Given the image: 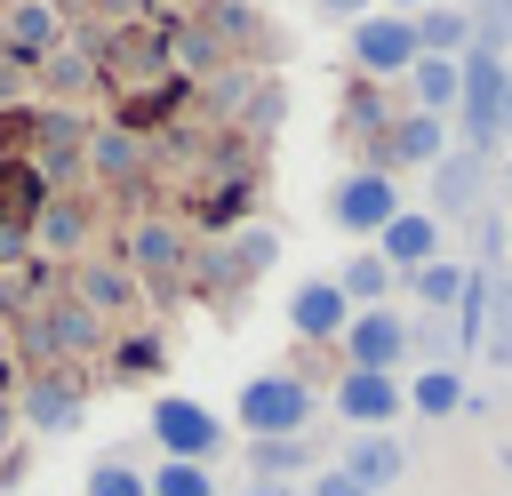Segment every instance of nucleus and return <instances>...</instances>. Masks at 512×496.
<instances>
[{
  "mask_svg": "<svg viewBox=\"0 0 512 496\" xmlns=\"http://www.w3.org/2000/svg\"><path fill=\"white\" fill-rule=\"evenodd\" d=\"M504 56L496 48H464L456 56V112H464V152H488L496 136H504Z\"/></svg>",
  "mask_w": 512,
  "mask_h": 496,
  "instance_id": "nucleus-1",
  "label": "nucleus"
},
{
  "mask_svg": "<svg viewBox=\"0 0 512 496\" xmlns=\"http://www.w3.org/2000/svg\"><path fill=\"white\" fill-rule=\"evenodd\" d=\"M304 416H312V392H304L296 376H248V392H240V424H248L256 440H288Z\"/></svg>",
  "mask_w": 512,
  "mask_h": 496,
  "instance_id": "nucleus-2",
  "label": "nucleus"
},
{
  "mask_svg": "<svg viewBox=\"0 0 512 496\" xmlns=\"http://www.w3.org/2000/svg\"><path fill=\"white\" fill-rule=\"evenodd\" d=\"M352 64H360V72H376V80L408 72V64H416V24H408V16H392V8H368V16L352 24Z\"/></svg>",
  "mask_w": 512,
  "mask_h": 496,
  "instance_id": "nucleus-3",
  "label": "nucleus"
},
{
  "mask_svg": "<svg viewBox=\"0 0 512 496\" xmlns=\"http://www.w3.org/2000/svg\"><path fill=\"white\" fill-rule=\"evenodd\" d=\"M152 440L176 456V464H200L216 440H224V424L200 408V400H184V392H168V400H152Z\"/></svg>",
  "mask_w": 512,
  "mask_h": 496,
  "instance_id": "nucleus-4",
  "label": "nucleus"
},
{
  "mask_svg": "<svg viewBox=\"0 0 512 496\" xmlns=\"http://www.w3.org/2000/svg\"><path fill=\"white\" fill-rule=\"evenodd\" d=\"M344 352H352V368H376V376H392V368H400V352H408V328H400V312H384V304L352 312V320H344Z\"/></svg>",
  "mask_w": 512,
  "mask_h": 496,
  "instance_id": "nucleus-5",
  "label": "nucleus"
},
{
  "mask_svg": "<svg viewBox=\"0 0 512 496\" xmlns=\"http://www.w3.org/2000/svg\"><path fill=\"white\" fill-rule=\"evenodd\" d=\"M56 40H64V8H56V0H8V8H0V48H8L16 64H40Z\"/></svg>",
  "mask_w": 512,
  "mask_h": 496,
  "instance_id": "nucleus-6",
  "label": "nucleus"
},
{
  "mask_svg": "<svg viewBox=\"0 0 512 496\" xmlns=\"http://www.w3.org/2000/svg\"><path fill=\"white\" fill-rule=\"evenodd\" d=\"M80 160H88V128H80L72 112H48V120H40V144H32V176H40V192L72 184Z\"/></svg>",
  "mask_w": 512,
  "mask_h": 496,
  "instance_id": "nucleus-7",
  "label": "nucleus"
},
{
  "mask_svg": "<svg viewBox=\"0 0 512 496\" xmlns=\"http://www.w3.org/2000/svg\"><path fill=\"white\" fill-rule=\"evenodd\" d=\"M392 216H400V192H392L384 168H360V176L336 184V224H344V232H384Z\"/></svg>",
  "mask_w": 512,
  "mask_h": 496,
  "instance_id": "nucleus-8",
  "label": "nucleus"
},
{
  "mask_svg": "<svg viewBox=\"0 0 512 496\" xmlns=\"http://www.w3.org/2000/svg\"><path fill=\"white\" fill-rule=\"evenodd\" d=\"M120 264H128V280H176V272L192 264V248H184V232H176V224H136Z\"/></svg>",
  "mask_w": 512,
  "mask_h": 496,
  "instance_id": "nucleus-9",
  "label": "nucleus"
},
{
  "mask_svg": "<svg viewBox=\"0 0 512 496\" xmlns=\"http://www.w3.org/2000/svg\"><path fill=\"white\" fill-rule=\"evenodd\" d=\"M72 304L88 312V320H120V312H136V280H128V264H80L72 272Z\"/></svg>",
  "mask_w": 512,
  "mask_h": 496,
  "instance_id": "nucleus-10",
  "label": "nucleus"
},
{
  "mask_svg": "<svg viewBox=\"0 0 512 496\" xmlns=\"http://www.w3.org/2000/svg\"><path fill=\"white\" fill-rule=\"evenodd\" d=\"M376 256H384V264H408V272H416V264H432V256H440V216L400 208V216L376 232Z\"/></svg>",
  "mask_w": 512,
  "mask_h": 496,
  "instance_id": "nucleus-11",
  "label": "nucleus"
},
{
  "mask_svg": "<svg viewBox=\"0 0 512 496\" xmlns=\"http://www.w3.org/2000/svg\"><path fill=\"white\" fill-rule=\"evenodd\" d=\"M344 320H352V304H344L336 280H304V288L288 296V328H296V336H344Z\"/></svg>",
  "mask_w": 512,
  "mask_h": 496,
  "instance_id": "nucleus-12",
  "label": "nucleus"
},
{
  "mask_svg": "<svg viewBox=\"0 0 512 496\" xmlns=\"http://www.w3.org/2000/svg\"><path fill=\"white\" fill-rule=\"evenodd\" d=\"M336 408H344L352 424H392V416H400V384H392V376H376V368H344Z\"/></svg>",
  "mask_w": 512,
  "mask_h": 496,
  "instance_id": "nucleus-13",
  "label": "nucleus"
},
{
  "mask_svg": "<svg viewBox=\"0 0 512 496\" xmlns=\"http://www.w3.org/2000/svg\"><path fill=\"white\" fill-rule=\"evenodd\" d=\"M408 24H416V56H448V64L480 40V24H472L464 8H416Z\"/></svg>",
  "mask_w": 512,
  "mask_h": 496,
  "instance_id": "nucleus-14",
  "label": "nucleus"
},
{
  "mask_svg": "<svg viewBox=\"0 0 512 496\" xmlns=\"http://www.w3.org/2000/svg\"><path fill=\"white\" fill-rule=\"evenodd\" d=\"M400 464H408V456H400V440L368 432V440H360V448L344 456V480H352L360 496H376V488H392V480H400Z\"/></svg>",
  "mask_w": 512,
  "mask_h": 496,
  "instance_id": "nucleus-15",
  "label": "nucleus"
},
{
  "mask_svg": "<svg viewBox=\"0 0 512 496\" xmlns=\"http://www.w3.org/2000/svg\"><path fill=\"white\" fill-rule=\"evenodd\" d=\"M216 56H224V40H216L208 24H184V16H176L168 40H160V72H208Z\"/></svg>",
  "mask_w": 512,
  "mask_h": 496,
  "instance_id": "nucleus-16",
  "label": "nucleus"
},
{
  "mask_svg": "<svg viewBox=\"0 0 512 496\" xmlns=\"http://www.w3.org/2000/svg\"><path fill=\"white\" fill-rule=\"evenodd\" d=\"M472 192H480V152H440V160H432V200H440L448 216H464Z\"/></svg>",
  "mask_w": 512,
  "mask_h": 496,
  "instance_id": "nucleus-17",
  "label": "nucleus"
},
{
  "mask_svg": "<svg viewBox=\"0 0 512 496\" xmlns=\"http://www.w3.org/2000/svg\"><path fill=\"white\" fill-rule=\"evenodd\" d=\"M408 88H416V112H432V120L456 112V64L448 56H416L408 64Z\"/></svg>",
  "mask_w": 512,
  "mask_h": 496,
  "instance_id": "nucleus-18",
  "label": "nucleus"
},
{
  "mask_svg": "<svg viewBox=\"0 0 512 496\" xmlns=\"http://www.w3.org/2000/svg\"><path fill=\"white\" fill-rule=\"evenodd\" d=\"M32 72H40V88H48V96H56V104H72V96H80V88H88V80H96V64H88V56H80V48H64V40H56V48H48V56H40V64H32Z\"/></svg>",
  "mask_w": 512,
  "mask_h": 496,
  "instance_id": "nucleus-19",
  "label": "nucleus"
},
{
  "mask_svg": "<svg viewBox=\"0 0 512 496\" xmlns=\"http://www.w3.org/2000/svg\"><path fill=\"white\" fill-rule=\"evenodd\" d=\"M24 416H32L40 432H64V424H80V392H72L64 376H40V384L24 392Z\"/></svg>",
  "mask_w": 512,
  "mask_h": 496,
  "instance_id": "nucleus-20",
  "label": "nucleus"
},
{
  "mask_svg": "<svg viewBox=\"0 0 512 496\" xmlns=\"http://www.w3.org/2000/svg\"><path fill=\"white\" fill-rule=\"evenodd\" d=\"M392 160H400V168H416V160L432 168V160H440V120H432V112H408V120L392 128Z\"/></svg>",
  "mask_w": 512,
  "mask_h": 496,
  "instance_id": "nucleus-21",
  "label": "nucleus"
},
{
  "mask_svg": "<svg viewBox=\"0 0 512 496\" xmlns=\"http://www.w3.org/2000/svg\"><path fill=\"white\" fill-rule=\"evenodd\" d=\"M88 160H96V176L128 184V176L144 168V144H136V136H120V128H104V136H88Z\"/></svg>",
  "mask_w": 512,
  "mask_h": 496,
  "instance_id": "nucleus-22",
  "label": "nucleus"
},
{
  "mask_svg": "<svg viewBox=\"0 0 512 496\" xmlns=\"http://www.w3.org/2000/svg\"><path fill=\"white\" fill-rule=\"evenodd\" d=\"M80 232H88V216H80L72 200H40V208H32V240H40V248H80Z\"/></svg>",
  "mask_w": 512,
  "mask_h": 496,
  "instance_id": "nucleus-23",
  "label": "nucleus"
},
{
  "mask_svg": "<svg viewBox=\"0 0 512 496\" xmlns=\"http://www.w3.org/2000/svg\"><path fill=\"white\" fill-rule=\"evenodd\" d=\"M400 400H416L424 416H456V400H464V376H456V368H424V376H416Z\"/></svg>",
  "mask_w": 512,
  "mask_h": 496,
  "instance_id": "nucleus-24",
  "label": "nucleus"
},
{
  "mask_svg": "<svg viewBox=\"0 0 512 496\" xmlns=\"http://www.w3.org/2000/svg\"><path fill=\"white\" fill-rule=\"evenodd\" d=\"M272 256H280V240H272L264 224H248V232H232V248L216 256V272H264Z\"/></svg>",
  "mask_w": 512,
  "mask_h": 496,
  "instance_id": "nucleus-25",
  "label": "nucleus"
},
{
  "mask_svg": "<svg viewBox=\"0 0 512 496\" xmlns=\"http://www.w3.org/2000/svg\"><path fill=\"white\" fill-rule=\"evenodd\" d=\"M40 344H56V352H88V344H96V320H88L80 304H56V312L40 320Z\"/></svg>",
  "mask_w": 512,
  "mask_h": 496,
  "instance_id": "nucleus-26",
  "label": "nucleus"
},
{
  "mask_svg": "<svg viewBox=\"0 0 512 496\" xmlns=\"http://www.w3.org/2000/svg\"><path fill=\"white\" fill-rule=\"evenodd\" d=\"M144 496H216V480H208V464H160L152 480H144Z\"/></svg>",
  "mask_w": 512,
  "mask_h": 496,
  "instance_id": "nucleus-27",
  "label": "nucleus"
},
{
  "mask_svg": "<svg viewBox=\"0 0 512 496\" xmlns=\"http://www.w3.org/2000/svg\"><path fill=\"white\" fill-rule=\"evenodd\" d=\"M384 280H392V264H384V256H352L336 288H344V304H376V296H384Z\"/></svg>",
  "mask_w": 512,
  "mask_h": 496,
  "instance_id": "nucleus-28",
  "label": "nucleus"
},
{
  "mask_svg": "<svg viewBox=\"0 0 512 496\" xmlns=\"http://www.w3.org/2000/svg\"><path fill=\"white\" fill-rule=\"evenodd\" d=\"M416 296H424V304H456V296H464V264H440V256L416 264Z\"/></svg>",
  "mask_w": 512,
  "mask_h": 496,
  "instance_id": "nucleus-29",
  "label": "nucleus"
},
{
  "mask_svg": "<svg viewBox=\"0 0 512 496\" xmlns=\"http://www.w3.org/2000/svg\"><path fill=\"white\" fill-rule=\"evenodd\" d=\"M88 496H144V472H128V464H96V472H88Z\"/></svg>",
  "mask_w": 512,
  "mask_h": 496,
  "instance_id": "nucleus-30",
  "label": "nucleus"
},
{
  "mask_svg": "<svg viewBox=\"0 0 512 496\" xmlns=\"http://www.w3.org/2000/svg\"><path fill=\"white\" fill-rule=\"evenodd\" d=\"M256 464H264V472H288V464H304V448H296V440H264Z\"/></svg>",
  "mask_w": 512,
  "mask_h": 496,
  "instance_id": "nucleus-31",
  "label": "nucleus"
},
{
  "mask_svg": "<svg viewBox=\"0 0 512 496\" xmlns=\"http://www.w3.org/2000/svg\"><path fill=\"white\" fill-rule=\"evenodd\" d=\"M368 8H376V0H320V16H328V24H360Z\"/></svg>",
  "mask_w": 512,
  "mask_h": 496,
  "instance_id": "nucleus-32",
  "label": "nucleus"
},
{
  "mask_svg": "<svg viewBox=\"0 0 512 496\" xmlns=\"http://www.w3.org/2000/svg\"><path fill=\"white\" fill-rule=\"evenodd\" d=\"M496 352H512V288H496Z\"/></svg>",
  "mask_w": 512,
  "mask_h": 496,
  "instance_id": "nucleus-33",
  "label": "nucleus"
},
{
  "mask_svg": "<svg viewBox=\"0 0 512 496\" xmlns=\"http://www.w3.org/2000/svg\"><path fill=\"white\" fill-rule=\"evenodd\" d=\"M304 496H360V488H352V480H344V472H320V480H312V488H304Z\"/></svg>",
  "mask_w": 512,
  "mask_h": 496,
  "instance_id": "nucleus-34",
  "label": "nucleus"
},
{
  "mask_svg": "<svg viewBox=\"0 0 512 496\" xmlns=\"http://www.w3.org/2000/svg\"><path fill=\"white\" fill-rule=\"evenodd\" d=\"M384 8H392V16H416V8H432V0H384Z\"/></svg>",
  "mask_w": 512,
  "mask_h": 496,
  "instance_id": "nucleus-35",
  "label": "nucleus"
},
{
  "mask_svg": "<svg viewBox=\"0 0 512 496\" xmlns=\"http://www.w3.org/2000/svg\"><path fill=\"white\" fill-rule=\"evenodd\" d=\"M104 8H112V16H136V0H104Z\"/></svg>",
  "mask_w": 512,
  "mask_h": 496,
  "instance_id": "nucleus-36",
  "label": "nucleus"
},
{
  "mask_svg": "<svg viewBox=\"0 0 512 496\" xmlns=\"http://www.w3.org/2000/svg\"><path fill=\"white\" fill-rule=\"evenodd\" d=\"M504 120H512V80H504Z\"/></svg>",
  "mask_w": 512,
  "mask_h": 496,
  "instance_id": "nucleus-37",
  "label": "nucleus"
},
{
  "mask_svg": "<svg viewBox=\"0 0 512 496\" xmlns=\"http://www.w3.org/2000/svg\"><path fill=\"white\" fill-rule=\"evenodd\" d=\"M248 496H288V488H248Z\"/></svg>",
  "mask_w": 512,
  "mask_h": 496,
  "instance_id": "nucleus-38",
  "label": "nucleus"
},
{
  "mask_svg": "<svg viewBox=\"0 0 512 496\" xmlns=\"http://www.w3.org/2000/svg\"><path fill=\"white\" fill-rule=\"evenodd\" d=\"M168 8H184V0H168Z\"/></svg>",
  "mask_w": 512,
  "mask_h": 496,
  "instance_id": "nucleus-39",
  "label": "nucleus"
},
{
  "mask_svg": "<svg viewBox=\"0 0 512 496\" xmlns=\"http://www.w3.org/2000/svg\"><path fill=\"white\" fill-rule=\"evenodd\" d=\"M504 240H512V224H504Z\"/></svg>",
  "mask_w": 512,
  "mask_h": 496,
  "instance_id": "nucleus-40",
  "label": "nucleus"
},
{
  "mask_svg": "<svg viewBox=\"0 0 512 496\" xmlns=\"http://www.w3.org/2000/svg\"><path fill=\"white\" fill-rule=\"evenodd\" d=\"M0 56H8V48H0Z\"/></svg>",
  "mask_w": 512,
  "mask_h": 496,
  "instance_id": "nucleus-41",
  "label": "nucleus"
}]
</instances>
